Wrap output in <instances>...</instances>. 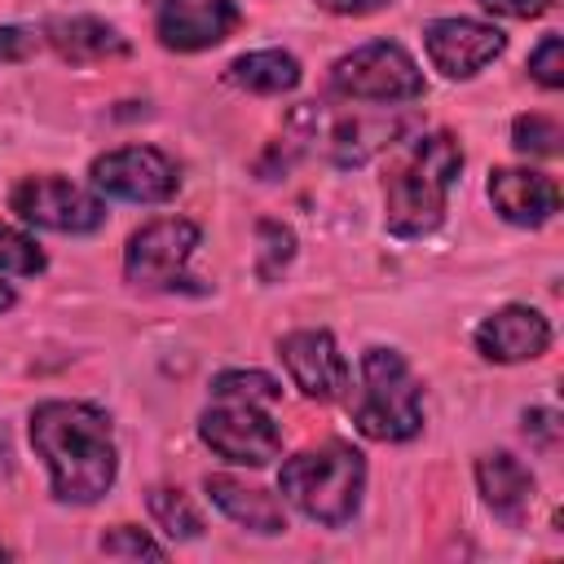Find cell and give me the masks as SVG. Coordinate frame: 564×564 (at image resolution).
I'll return each mask as SVG.
<instances>
[{
	"mask_svg": "<svg viewBox=\"0 0 564 564\" xmlns=\"http://www.w3.org/2000/svg\"><path fill=\"white\" fill-rule=\"evenodd\" d=\"M203 489H207V498H212L234 524H242L247 533H286V507H282V498H273L269 489L247 485V480L225 476V471L207 476Z\"/></svg>",
	"mask_w": 564,
	"mask_h": 564,
	"instance_id": "cell-17",
	"label": "cell"
},
{
	"mask_svg": "<svg viewBox=\"0 0 564 564\" xmlns=\"http://www.w3.org/2000/svg\"><path fill=\"white\" fill-rule=\"evenodd\" d=\"M524 436H533L542 449H555V441H560V414L555 410H529L524 414Z\"/></svg>",
	"mask_w": 564,
	"mask_h": 564,
	"instance_id": "cell-28",
	"label": "cell"
},
{
	"mask_svg": "<svg viewBox=\"0 0 564 564\" xmlns=\"http://www.w3.org/2000/svg\"><path fill=\"white\" fill-rule=\"evenodd\" d=\"M489 13L498 18H516V22H529V18H542L555 9V0H480Z\"/></svg>",
	"mask_w": 564,
	"mask_h": 564,
	"instance_id": "cell-27",
	"label": "cell"
},
{
	"mask_svg": "<svg viewBox=\"0 0 564 564\" xmlns=\"http://www.w3.org/2000/svg\"><path fill=\"white\" fill-rule=\"evenodd\" d=\"M154 35L172 53H203L234 35L242 9L234 0H150Z\"/></svg>",
	"mask_w": 564,
	"mask_h": 564,
	"instance_id": "cell-12",
	"label": "cell"
},
{
	"mask_svg": "<svg viewBox=\"0 0 564 564\" xmlns=\"http://www.w3.org/2000/svg\"><path fill=\"white\" fill-rule=\"evenodd\" d=\"M0 560H9V546H0Z\"/></svg>",
	"mask_w": 564,
	"mask_h": 564,
	"instance_id": "cell-31",
	"label": "cell"
},
{
	"mask_svg": "<svg viewBox=\"0 0 564 564\" xmlns=\"http://www.w3.org/2000/svg\"><path fill=\"white\" fill-rule=\"evenodd\" d=\"M463 172L454 132L410 137L383 167V225L392 238H423L445 220L449 189Z\"/></svg>",
	"mask_w": 564,
	"mask_h": 564,
	"instance_id": "cell-2",
	"label": "cell"
},
{
	"mask_svg": "<svg viewBox=\"0 0 564 564\" xmlns=\"http://www.w3.org/2000/svg\"><path fill=\"white\" fill-rule=\"evenodd\" d=\"M560 141H564V132H560V123L551 115H520L511 123V145L520 154H529V159H555Z\"/></svg>",
	"mask_w": 564,
	"mask_h": 564,
	"instance_id": "cell-21",
	"label": "cell"
},
{
	"mask_svg": "<svg viewBox=\"0 0 564 564\" xmlns=\"http://www.w3.org/2000/svg\"><path fill=\"white\" fill-rule=\"evenodd\" d=\"M423 48L432 70H441L445 79H471L494 57H502L507 35L494 22H476V18H432L423 26Z\"/></svg>",
	"mask_w": 564,
	"mask_h": 564,
	"instance_id": "cell-10",
	"label": "cell"
},
{
	"mask_svg": "<svg viewBox=\"0 0 564 564\" xmlns=\"http://www.w3.org/2000/svg\"><path fill=\"white\" fill-rule=\"evenodd\" d=\"M198 225L185 220V216H159L150 225H141L132 238H128V251H123V273L132 286H145V291H176L185 286V264L198 247Z\"/></svg>",
	"mask_w": 564,
	"mask_h": 564,
	"instance_id": "cell-8",
	"label": "cell"
},
{
	"mask_svg": "<svg viewBox=\"0 0 564 564\" xmlns=\"http://www.w3.org/2000/svg\"><path fill=\"white\" fill-rule=\"evenodd\" d=\"M300 62L295 53L286 48H256V53H242L229 62L225 79L234 88H247V93H260V97H278V93H291L300 84Z\"/></svg>",
	"mask_w": 564,
	"mask_h": 564,
	"instance_id": "cell-18",
	"label": "cell"
},
{
	"mask_svg": "<svg viewBox=\"0 0 564 564\" xmlns=\"http://www.w3.org/2000/svg\"><path fill=\"white\" fill-rule=\"evenodd\" d=\"M13 304H18V295H13V286H9V282H0V313H9Z\"/></svg>",
	"mask_w": 564,
	"mask_h": 564,
	"instance_id": "cell-30",
	"label": "cell"
},
{
	"mask_svg": "<svg viewBox=\"0 0 564 564\" xmlns=\"http://www.w3.org/2000/svg\"><path fill=\"white\" fill-rule=\"evenodd\" d=\"M40 48V35L31 26H0V62H26Z\"/></svg>",
	"mask_w": 564,
	"mask_h": 564,
	"instance_id": "cell-26",
	"label": "cell"
},
{
	"mask_svg": "<svg viewBox=\"0 0 564 564\" xmlns=\"http://www.w3.org/2000/svg\"><path fill=\"white\" fill-rule=\"evenodd\" d=\"M282 498L322 529H344L366 494V458L344 441H322L291 454L278 471Z\"/></svg>",
	"mask_w": 564,
	"mask_h": 564,
	"instance_id": "cell-4",
	"label": "cell"
},
{
	"mask_svg": "<svg viewBox=\"0 0 564 564\" xmlns=\"http://www.w3.org/2000/svg\"><path fill=\"white\" fill-rule=\"evenodd\" d=\"M352 427L370 441L401 445L423 432V383L397 348L361 352V388L352 397Z\"/></svg>",
	"mask_w": 564,
	"mask_h": 564,
	"instance_id": "cell-5",
	"label": "cell"
},
{
	"mask_svg": "<svg viewBox=\"0 0 564 564\" xmlns=\"http://www.w3.org/2000/svg\"><path fill=\"white\" fill-rule=\"evenodd\" d=\"M278 357H282L291 383H295L308 401H339V397L348 392V383H352V370H348V361H344L335 335L322 330V326H317V330L304 326V330L282 335V339H278Z\"/></svg>",
	"mask_w": 564,
	"mask_h": 564,
	"instance_id": "cell-11",
	"label": "cell"
},
{
	"mask_svg": "<svg viewBox=\"0 0 564 564\" xmlns=\"http://www.w3.org/2000/svg\"><path fill=\"white\" fill-rule=\"evenodd\" d=\"M392 0H317V9L326 13H339V18H366V13H379L388 9Z\"/></svg>",
	"mask_w": 564,
	"mask_h": 564,
	"instance_id": "cell-29",
	"label": "cell"
},
{
	"mask_svg": "<svg viewBox=\"0 0 564 564\" xmlns=\"http://www.w3.org/2000/svg\"><path fill=\"white\" fill-rule=\"evenodd\" d=\"M44 251L35 247V238H26L13 225H0V278H35L44 273Z\"/></svg>",
	"mask_w": 564,
	"mask_h": 564,
	"instance_id": "cell-22",
	"label": "cell"
},
{
	"mask_svg": "<svg viewBox=\"0 0 564 564\" xmlns=\"http://www.w3.org/2000/svg\"><path fill=\"white\" fill-rule=\"evenodd\" d=\"M31 445L48 467V489L57 502L88 507L106 498L119 476L110 414L88 401H40L31 410Z\"/></svg>",
	"mask_w": 564,
	"mask_h": 564,
	"instance_id": "cell-1",
	"label": "cell"
},
{
	"mask_svg": "<svg viewBox=\"0 0 564 564\" xmlns=\"http://www.w3.org/2000/svg\"><path fill=\"white\" fill-rule=\"evenodd\" d=\"M330 88L348 101L401 106V101L423 97V70L397 40H370V44H357L352 53L335 57Z\"/></svg>",
	"mask_w": 564,
	"mask_h": 564,
	"instance_id": "cell-6",
	"label": "cell"
},
{
	"mask_svg": "<svg viewBox=\"0 0 564 564\" xmlns=\"http://www.w3.org/2000/svg\"><path fill=\"white\" fill-rule=\"evenodd\" d=\"M529 75L542 84V88H564V40L560 35H542L538 48L529 53Z\"/></svg>",
	"mask_w": 564,
	"mask_h": 564,
	"instance_id": "cell-25",
	"label": "cell"
},
{
	"mask_svg": "<svg viewBox=\"0 0 564 564\" xmlns=\"http://www.w3.org/2000/svg\"><path fill=\"white\" fill-rule=\"evenodd\" d=\"M489 203L507 225L538 229L560 212V185L533 167H494L489 172Z\"/></svg>",
	"mask_w": 564,
	"mask_h": 564,
	"instance_id": "cell-14",
	"label": "cell"
},
{
	"mask_svg": "<svg viewBox=\"0 0 564 564\" xmlns=\"http://www.w3.org/2000/svg\"><path fill=\"white\" fill-rule=\"evenodd\" d=\"M476 489H480L485 507L498 520L524 524V516L533 507V494H538V480H533V471L516 454L494 449V454H480L476 458Z\"/></svg>",
	"mask_w": 564,
	"mask_h": 564,
	"instance_id": "cell-15",
	"label": "cell"
},
{
	"mask_svg": "<svg viewBox=\"0 0 564 564\" xmlns=\"http://www.w3.org/2000/svg\"><path fill=\"white\" fill-rule=\"evenodd\" d=\"M40 40L70 66H93V62H115V57H128L132 44L101 18H88V13H75V18H53L44 22Z\"/></svg>",
	"mask_w": 564,
	"mask_h": 564,
	"instance_id": "cell-16",
	"label": "cell"
},
{
	"mask_svg": "<svg viewBox=\"0 0 564 564\" xmlns=\"http://www.w3.org/2000/svg\"><path fill=\"white\" fill-rule=\"evenodd\" d=\"M551 348V322L529 304H502L476 326V352L498 366L533 361Z\"/></svg>",
	"mask_w": 564,
	"mask_h": 564,
	"instance_id": "cell-13",
	"label": "cell"
},
{
	"mask_svg": "<svg viewBox=\"0 0 564 564\" xmlns=\"http://www.w3.org/2000/svg\"><path fill=\"white\" fill-rule=\"evenodd\" d=\"M397 137H401V123H392V119H375V123H366V119H344V123L330 132V159H335L339 167H357V163H366L375 150H388Z\"/></svg>",
	"mask_w": 564,
	"mask_h": 564,
	"instance_id": "cell-19",
	"label": "cell"
},
{
	"mask_svg": "<svg viewBox=\"0 0 564 564\" xmlns=\"http://www.w3.org/2000/svg\"><path fill=\"white\" fill-rule=\"evenodd\" d=\"M97 546H101V555H128V560H141V555H145V560H163V555H167V551H163L150 533H141L137 524H115L110 533H101Z\"/></svg>",
	"mask_w": 564,
	"mask_h": 564,
	"instance_id": "cell-24",
	"label": "cell"
},
{
	"mask_svg": "<svg viewBox=\"0 0 564 564\" xmlns=\"http://www.w3.org/2000/svg\"><path fill=\"white\" fill-rule=\"evenodd\" d=\"M9 207L18 220L53 234H93L106 220V203L97 189L75 185L70 176L44 172V176H22L9 194Z\"/></svg>",
	"mask_w": 564,
	"mask_h": 564,
	"instance_id": "cell-7",
	"label": "cell"
},
{
	"mask_svg": "<svg viewBox=\"0 0 564 564\" xmlns=\"http://www.w3.org/2000/svg\"><path fill=\"white\" fill-rule=\"evenodd\" d=\"M145 507H150L154 524H159L172 542H194V538H203V516L194 511V502L185 498V489L154 485V489L145 494Z\"/></svg>",
	"mask_w": 564,
	"mask_h": 564,
	"instance_id": "cell-20",
	"label": "cell"
},
{
	"mask_svg": "<svg viewBox=\"0 0 564 564\" xmlns=\"http://www.w3.org/2000/svg\"><path fill=\"white\" fill-rule=\"evenodd\" d=\"M88 181L101 198H119V203H167L181 185L176 163L154 145H119L97 154Z\"/></svg>",
	"mask_w": 564,
	"mask_h": 564,
	"instance_id": "cell-9",
	"label": "cell"
},
{
	"mask_svg": "<svg viewBox=\"0 0 564 564\" xmlns=\"http://www.w3.org/2000/svg\"><path fill=\"white\" fill-rule=\"evenodd\" d=\"M256 238H260L256 273H260L264 282H273V278L291 264V256H295V234H291L286 225H278V220H260V225H256Z\"/></svg>",
	"mask_w": 564,
	"mask_h": 564,
	"instance_id": "cell-23",
	"label": "cell"
},
{
	"mask_svg": "<svg viewBox=\"0 0 564 564\" xmlns=\"http://www.w3.org/2000/svg\"><path fill=\"white\" fill-rule=\"evenodd\" d=\"M282 397V383L264 370H220L212 401L198 414L203 445L234 467H269L282 454V427L264 405Z\"/></svg>",
	"mask_w": 564,
	"mask_h": 564,
	"instance_id": "cell-3",
	"label": "cell"
}]
</instances>
